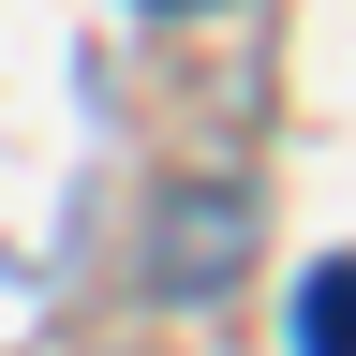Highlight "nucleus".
Instances as JSON below:
<instances>
[{"label":"nucleus","instance_id":"obj_2","mask_svg":"<svg viewBox=\"0 0 356 356\" xmlns=\"http://www.w3.org/2000/svg\"><path fill=\"white\" fill-rule=\"evenodd\" d=\"M149 15H208V0H149Z\"/></svg>","mask_w":356,"mask_h":356},{"label":"nucleus","instance_id":"obj_1","mask_svg":"<svg viewBox=\"0 0 356 356\" xmlns=\"http://www.w3.org/2000/svg\"><path fill=\"white\" fill-rule=\"evenodd\" d=\"M297 356H356V252H327L297 282Z\"/></svg>","mask_w":356,"mask_h":356}]
</instances>
